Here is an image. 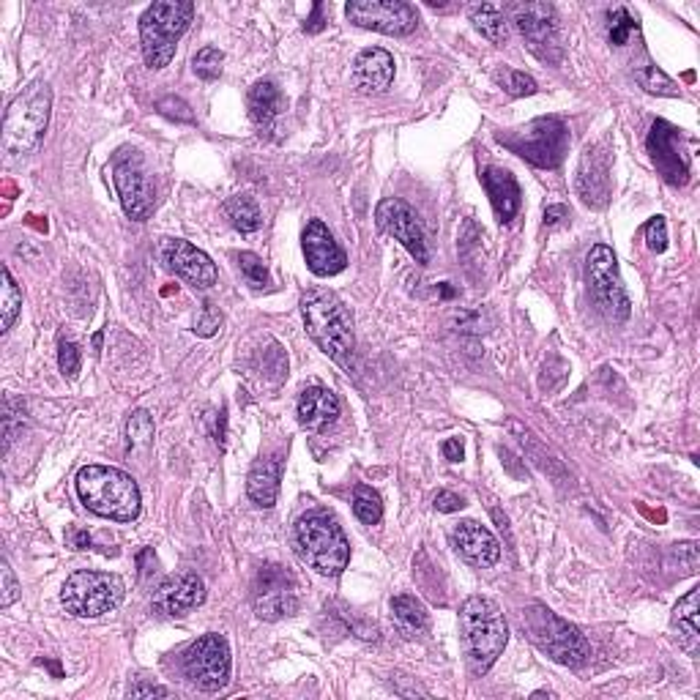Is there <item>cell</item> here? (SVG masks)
Instances as JSON below:
<instances>
[{"label":"cell","mask_w":700,"mask_h":700,"mask_svg":"<svg viewBox=\"0 0 700 700\" xmlns=\"http://www.w3.org/2000/svg\"><path fill=\"white\" fill-rule=\"evenodd\" d=\"M301 318L315 345L340 367L353 370L356 337H353V320H350L345 301L334 290L309 288L301 296Z\"/></svg>","instance_id":"6da1fadb"},{"label":"cell","mask_w":700,"mask_h":700,"mask_svg":"<svg viewBox=\"0 0 700 700\" xmlns=\"http://www.w3.org/2000/svg\"><path fill=\"white\" fill-rule=\"evenodd\" d=\"M77 495L93 515L115 523H132L140 517V487L132 476L110 465H85L77 474Z\"/></svg>","instance_id":"7a4b0ae2"},{"label":"cell","mask_w":700,"mask_h":700,"mask_svg":"<svg viewBox=\"0 0 700 700\" xmlns=\"http://www.w3.org/2000/svg\"><path fill=\"white\" fill-rule=\"evenodd\" d=\"M465 654L474 673H487L509 643V627L501 608L487 597H468L460 608Z\"/></svg>","instance_id":"3957f363"},{"label":"cell","mask_w":700,"mask_h":700,"mask_svg":"<svg viewBox=\"0 0 700 700\" xmlns=\"http://www.w3.org/2000/svg\"><path fill=\"white\" fill-rule=\"evenodd\" d=\"M296 550L301 561L318 575L337 577L350 561L348 536L342 525L329 515V512H309L296 523L293 531Z\"/></svg>","instance_id":"277c9868"},{"label":"cell","mask_w":700,"mask_h":700,"mask_svg":"<svg viewBox=\"0 0 700 700\" xmlns=\"http://www.w3.org/2000/svg\"><path fill=\"white\" fill-rule=\"evenodd\" d=\"M52 88L36 80L9 104L3 118V151L9 156L33 154L44 140L50 124Z\"/></svg>","instance_id":"5b68a950"},{"label":"cell","mask_w":700,"mask_h":700,"mask_svg":"<svg viewBox=\"0 0 700 700\" xmlns=\"http://www.w3.org/2000/svg\"><path fill=\"white\" fill-rule=\"evenodd\" d=\"M195 17V3L189 0H159L140 17V44L148 69H165L175 58L178 39L189 31Z\"/></svg>","instance_id":"8992f818"},{"label":"cell","mask_w":700,"mask_h":700,"mask_svg":"<svg viewBox=\"0 0 700 700\" xmlns=\"http://www.w3.org/2000/svg\"><path fill=\"white\" fill-rule=\"evenodd\" d=\"M495 140L525 162L542 170H556L569 151V129L556 115H542L525 126L495 134Z\"/></svg>","instance_id":"52a82bcc"},{"label":"cell","mask_w":700,"mask_h":700,"mask_svg":"<svg viewBox=\"0 0 700 700\" xmlns=\"http://www.w3.org/2000/svg\"><path fill=\"white\" fill-rule=\"evenodd\" d=\"M525 627L531 632V640L536 646L564 668H580L591 657V646H588L586 635L575 624L558 618L545 605H531L525 610Z\"/></svg>","instance_id":"ba28073f"},{"label":"cell","mask_w":700,"mask_h":700,"mask_svg":"<svg viewBox=\"0 0 700 700\" xmlns=\"http://www.w3.org/2000/svg\"><path fill=\"white\" fill-rule=\"evenodd\" d=\"M124 580L110 572L80 569L66 577L61 588V605L77 618H99L113 613L124 602Z\"/></svg>","instance_id":"9c48e42d"},{"label":"cell","mask_w":700,"mask_h":700,"mask_svg":"<svg viewBox=\"0 0 700 700\" xmlns=\"http://www.w3.org/2000/svg\"><path fill=\"white\" fill-rule=\"evenodd\" d=\"M586 277L597 307L610 320H627L632 304H629L627 290H624V282L618 274L616 252L608 244L591 247V252L586 255Z\"/></svg>","instance_id":"30bf717a"},{"label":"cell","mask_w":700,"mask_h":700,"mask_svg":"<svg viewBox=\"0 0 700 700\" xmlns=\"http://www.w3.org/2000/svg\"><path fill=\"white\" fill-rule=\"evenodd\" d=\"M186 679L203 692H219L230 684V646L225 635L208 632L184 654Z\"/></svg>","instance_id":"8fae6325"},{"label":"cell","mask_w":700,"mask_h":700,"mask_svg":"<svg viewBox=\"0 0 700 700\" xmlns=\"http://www.w3.org/2000/svg\"><path fill=\"white\" fill-rule=\"evenodd\" d=\"M512 22L520 36L528 44L539 61L558 63L561 61V36H558V17L553 6L547 3H515L512 6Z\"/></svg>","instance_id":"7c38bea8"},{"label":"cell","mask_w":700,"mask_h":700,"mask_svg":"<svg viewBox=\"0 0 700 700\" xmlns=\"http://www.w3.org/2000/svg\"><path fill=\"white\" fill-rule=\"evenodd\" d=\"M345 14L364 31L386 36H408L419 25V14L405 0H350Z\"/></svg>","instance_id":"4fadbf2b"},{"label":"cell","mask_w":700,"mask_h":700,"mask_svg":"<svg viewBox=\"0 0 700 700\" xmlns=\"http://www.w3.org/2000/svg\"><path fill=\"white\" fill-rule=\"evenodd\" d=\"M255 613L263 621H279V618L293 616L299 610V586L296 577L290 575L285 567L277 564H266L258 572L255 580Z\"/></svg>","instance_id":"5bb4252c"},{"label":"cell","mask_w":700,"mask_h":700,"mask_svg":"<svg viewBox=\"0 0 700 700\" xmlns=\"http://www.w3.org/2000/svg\"><path fill=\"white\" fill-rule=\"evenodd\" d=\"M375 222L381 227L386 236H392L394 241H400L402 247L411 252V258L416 263H430V249L424 241V230L419 225V217L408 203H402L397 197H386L375 208Z\"/></svg>","instance_id":"9a60e30c"},{"label":"cell","mask_w":700,"mask_h":700,"mask_svg":"<svg viewBox=\"0 0 700 700\" xmlns=\"http://www.w3.org/2000/svg\"><path fill=\"white\" fill-rule=\"evenodd\" d=\"M649 156L657 173L670 186H684L690 181V156L681 143V132L668 121H654L649 132Z\"/></svg>","instance_id":"2e32d148"},{"label":"cell","mask_w":700,"mask_h":700,"mask_svg":"<svg viewBox=\"0 0 700 700\" xmlns=\"http://www.w3.org/2000/svg\"><path fill=\"white\" fill-rule=\"evenodd\" d=\"M113 181L126 217L134 222H145L154 214L156 192L137 159H121L113 170Z\"/></svg>","instance_id":"e0dca14e"},{"label":"cell","mask_w":700,"mask_h":700,"mask_svg":"<svg viewBox=\"0 0 700 700\" xmlns=\"http://www.w3.org/2000/svg\"><path fill=\"white\" fill-rule=\"evenodd\" d=\"M162 258H165L170 271H175L178 277H184L195 288L208 290L217 285V266L211 263L206 252L192 247L184 238H165L162 241Z\"/></svg>","instance_id":"ac0fdd59"},{"label":"cell","mask_w":700,"mask_h":700,"mask_svg":"<svg viewBox=\"0 0 700 700\" xmlns=\"http://www.w3.org/2000/svg\"><path fill=\"white\" fill-rule=\"evenodd\" d=\"M301 247H304L309 271L315 277H337L348 266L345 249L334 241L331 230L320 219H309L301 233Z\"/></svg>","instance_id":"d6986e66"},{"label":"cell","mask_w":700,"mask_h":700,"mask_svg":"<svg viewBox=\"0 0 700 700\" xmlns=\"http://www.w3.org/2000/svg\"><path fill=\"white\" fill-rule=\"evenodd\" d=\"M203 602H206V583H203V577L192 575V572L167 577L165 583L154 591V610L167 618L186 616L189 610L200 608Z\"/></svg>","instance_id":"ffe728a7"},{"label":"cell","mask_w":700,"mask_h":700,"mask_svg":"<svg viewBox=\"0 0 700 700\" xmlns=\"http://www.w3.org/2000/svg\"><path fill=\"white\" fill-rule=\"evenodd\" d=\"M577 195L588 208H605L610 200V154L591 145L577 167Z\"/></svg>","instance_id":"44dd1931"},{"label":"cell","mask_w":700,"mask_h":700,"mask_svg":"<svg viewBox=\"0 0 700 700\" xmlns=\"http://www.w3.org/2000/svg\"><path fill=\"white\" fill-rule=\"evenodd\" d=\"M452 545L460 556L479 569H490L501 561V545L490 528L476 520H465L452 531Z\"/></svg>","instance_id":"7402d4cb"},{"label":"cell","mask_w":700,"mask_h":700,"mask_svg":"<svg viewBox=\"0 0 700 700\" xmlns=\"http://www.w3.org/2000/svg\"><path fill=\"white\" fill-rule=\"evenodd\" d=\"M350 80L361 93H383L394 80V58L381 47L359 52V58L353 61Z\"/></svg>","instance_id":"603a6c76"},{"label":"cell","mask_w":700,"mask_h":700,"mask_svg":"<svg viewBox=\"0 0 700 700\" xmlns=\"http://www.w3.org/2000/svg\"><path fill=\"white\" fill-rule=\"evenodd\" d=\"M482 184L490 203H493L498 222L501 225L512 222L517 211H520V186H517L515 175L504 170V167H487L482 173Z\"/></svg>","instance_id":"cb8c5ba5"},{"label":"cell","mask_w":700,"mask_h":700,"mask_svg":"<svg viewBox=\"0 0 700 700\" xmlns=\"http://www.w3.org/2000/svg\"><path fill=\"white\" fill-rule=\"evenodd\" d=\"M340 400L331 389L323 386H309L299 397V422L312 433H320L340 419Z\"/></svg>","instance_id":"d4e9b609"},{"label":"cell","mask_w":700,"mask_h":700,"mask_svg":"<svg viewBox=\"0 0 700 700\" xmlns=\"http://www.w3.org/2000/svg\"><path fill=\"white\" fill-rule=\"evenodd\" d=\"M279 113H282V93H279L277 83L260 80V83L252 85V91H249V118H252V124L258 126L260 134H271Z\"/></svg>","instance_id":"484cf974"},{"label":"cell","mask_w":700,"mask_h":700,"mask_svg":"<svg viewBox=\"0 0 700 700\" xmlns=\"http://www.w3.org/2000/svg\"><path fill=\"white\" fill-rule=\"evenodd\" d=\"M247 495L252 504H258L260 509H271L277 504L279 495V460L274 457H263L252 465V471L247 476Z\"/></svg>","instance_id":"4316f807"},{"label":"cell","mask_w":700,"mask_h":700,"mask_svg":"<svg viewBox=\"0 0 700 700\" xmlns=\"http://www.w3.org/2000/svg\"><path fill=\"white\" fill-rule=\"evenodd\" d=\"M392 616L394 624L408 638H422V635H427V629H430V616H427L424 605L416 597H408V594H400V597L392 599Z\"/></svg>","instance_id":"83f0119b"},{"label":"cell","mask_w":700,"mask_h":700,"mask_svg":"<svg viewBox=\"0 0 700 700\" xmlns=\"http://www.w3.org/2000/svg\"><path fill=\"white\" fill-rule=\"evenodd\" d=\"M698 602H700V588H692L690 594L681 599L679 605H676V610H673V627L679 629V643L687 651H695L700 643Z\"/></svg>","instance_id":"f1b7e54d"},{"label":"cell","mask_w":700,"mask_h":700,"mask_svg":"<svg viewBox=\"0 0 700 700\" xmlns=\"http://www.w3.org/2000/svg\"><path fill=\"white\" fill-rule=\"evenodd\" d=\"M468 17L474 22V28L482 33L487 42L504 44L509 39V28H506V17L501 14L498 6L493 3H476L468 9Z\"/></svg>","instance_id":"f546056e"},{"label":"cell","mask_w":700,"mask_h":700,"mask_svg":"<svg viewBox=\"0 0 700 700\" xmlns=\"http://www.w3.org/2000/svg\"><path fill=\"white\" fill-rule=\"evenodd\" d=\"M225 217L230 219V225L236 227L238 233H258L263 227V214H260L255 197L249 195H233L225 203Z\"/></svg>","instance_id":"4dcf8cb0"},{"label":"cell","mask_w":700,"mask_h":700,"mask_svg":"<svg viewBox=\"0 0 700 700\" xmlns=\"http://www.w3.org/2000/svg\"><path fill=\"white\" fill-rule=\"evenodd\" d=\"M3 285H0V331H9L22 309V290L11 277L9 268H3Z\"/></svg>","instance_id":"1f68e13d"},{"label":"cell","mask_w":700,"mask_h":700,"mask_svg":"<svg viewBox=\"0 0 700 700\" xmlns=\"http://www.w3.org/2000/svg\"><path fill=\"white\" fill-rule=\"evenodd\" d=\"M509 430L517 435V441L523 443L528 452L536 457V465L542 468V471H547V474H556L561 476V463H558L556 457H550V452L545 454V446L536 441V435L528 430V427H523V424L517 422V419H509Z\"/></svg>","instance_id":"d6a6232c"},{"label":"cell","mask_w":700,"mask_h":700,"mask_svg":"<svg viewBox=\"0 0 700 700\" xmlns=\"http://www.w3.org/2000/svg\"><path fill=\"white\" fill-rule=\"evenodd\" d=\"M353 512L364 525H378L383 517V501L381 495L375 493L367 484H359L353 490Z\"/></svg>","instance_id":"836d02e7"},{"label":"cell","mask_w":700,"mask_h":700,"mask_svg":"<svg viewBox=\"0 0 700 700\" xmlns=\"http://www.w3.org/2000/svg\"><path fill=\"white\" fill-rule=\"evenodd\" d=\"M635 80H638V85L643 91L657 93V96H670V99L681 96L679 85L673 83L668 74L662 72V69H657V66H643V69H638V72H635Z\"/></svg>","instance_id":"e575fe53"},{"label":"cell","mask_w":700,"mask_h":700,"mask_svg":"<svg viewBox=\"0 0 700 700\" xmlns=\"http://www.w3.org/2000/svg\"><path fill=\"white\" fill-rule=\"evenodd\" d=\"M154 419L148 411H134L126 422V438L129 449H148L154 443Z\"/></svg>","instance_id":"d590c367"},{"label":"cell","mask_w":700,"mask_h":700,"mask_svg":"<svg viewBox=\"0 0 700 700\" xmlns=\"http://www.w3.org/2000/svg\"><path fill=\"white\" fill-rule=\"evenodd\" d=\"M222 63H225V52L219 50V47H203V50L192 58V69H195V74L200 80L214 83L219 74H222Z\"/></svg>","instance_id":"8d00e7d4"},{"label":"cell","mask_w":700,"mask_h":700,"mask_svg":"<svg viewBox=\"0 0 700 700\" xmlns=\"http://www.w3.org/2000/svg\"><path fill=\"white\" fill-rule=\"evenodd\" d=\"M632 33H638V20L629 14L624 6H618V9H613L608 14V36L610 42L618 44V47H624V44L629 42V36Z\"/></svg>","instance_id":"74e56055"},{"label":"cell","mask_w":700,"mask_h":700,"mask_svg":"<svg viewBox=\"0 0 700 700\" xmlns=\"http://www.w3.org/2000/svg\"><path fill=\"white\" fill-rule=\"evenodd\" d=\"M495 80L504 85V91L509 93V96H534L536 91H539V85H536V80L531 77V74L525 72H515V69H504V72L495 74Z\"/></svg>","instance_id":"f35d334b"},{"label":"cell","mask_w":700,"mask_h":700,"mask_svg":"<svg viewBox=\"0 0 700 700\" xmlns=\"http://www.w3.org/2000/svg\"><path fill=\"white\" fill-rule=\"evenodd\" d=\"M238 263H241V274L247 277V282L252 285V288H266L268 268L258 255H252V252H241V255H238Z\"/></svg>","instance_id":"ab89813d"},{"label":"cell","mask_w":700,"mask_h":700,"mask_svg":"<svg viewBox=\"0 0 700 700\" xmlns=\"http://www.w3.org/2000/svg\"><path fill=\"white\" fill-rule=\"evenodd\" d=\"M80 348L74 345V342L69 340H61V345H58V367H61V372L66 375V378H77L80 375Z\"/></svg>","instance_id":"60d3db41"},{"label":"cell","mask_w":700,"mask_h":700,"mask_svg":"<svg viewBox=\"0 0 700 700\" xmlns=\"http://www.w3.org/2000/svg\"><path fill=\"white\" fill-rule=\"evenodd\" d=\"M219 326H222V312H219L214 304H203V309H200V318L195 320V334L197 337H214L219 331Z\"/></svg>","instance_id":"b9f144b4"},{"label":"cell","mask_w":700,"mask_h":700,"mask_svg":"<svg viewBox=\"0 0 700 700\" xmlns=\"http://www.w3.org/2000/svg\"><path fill=\"white\" fill-rule=\"evenodd\" d=\"M646 233V244H649L651 252H665L668 249V225H665V217H651L649 225L643 227Z\"/></svg>","instance_id":"7bdbcfd3"},{"label":"cell","mask_w":700,"mask_h":700,"mask_svg":"<svg viewBox=\"0 0 700 700\" xmlns=\"http://www.w3.org/2000/svg\"><path fill=\"white\" fill-rule=\"evenodd\" d=\"M156 110L165 115V118H170V121H181V124H192V121H195V115H192V110H189V104L181 102V99H175V96H165L162 102L156 104Z\"/></svg>","instance_id":"ee69618b"},{"label":"cell","mask_w":700,"mask_h":700,"mask_svg":"<svg viewBox=\"0 0 700 700\" xmlns=\"http://www.w3.org/2000/svg\"><path fill=\"white\" fill-rule=\"evenodd\" d=\"M0 577H3V597H0V608H11L14 599L20 597V586H17V577L11 572V564L3 558L0 564Z\"/></svg>","instance_id":"f6af8a7d"},{"label":"cell","mask_w":700,"mask_h":700,"mask_svg":"<svg viewBox=\"0 0 700 700\" xmlns=\"http://www.w3.org/2000/svg\"><path fill=\"white\" fill-rule=\"evenodd\" d=\"M465 506V498L457 493H449V490H443V493L435 495V509L438 512H443V515H452V512H460Z\"/></svg>","instance_id":"bcb514c9"},{"label":"cell","mask_w":700,"mask_h":700,"mask_svg":"<svg viewBox=\"0 0 700 700\" xmlns=\"http://www.w3.org/2000/svg\"><path fill=\"white\" fill-rule=\"evenodd\" d=\"M129 695L132 698H173V690H167V687H159V684H134L132 690H129Z\"/></svg>","instance_id":"7dc6e473"},{"label":"cell","mask_w":700,"mask_h":700,"mask_svg":"<svg viewBox=\"0 0 700 700\" xmlns=\"http://www.w3.org/2000/svg\"><path fill=\"white\" fill-rule=\"evenodd\" d=\"M676 547H679V558H684V564H687V572L695 575L698 572V542H684Z\"/></svg>","instance_id":"c3c4849f"},{"label":"cell","mask_w":700,"mask_h":700,"mask_svg":"<svg viewBox=\"0 0 700 700\" xmlns=\"http://www.w3.org/2000/svg\"><path fill=\"white\" fill-rule=\"evenodd\" d=\"M323 3H315L312 6V17H309L307 22H304V33H309V36H315V33H320L323 28H326V17H323Z\"/></svg>","instance_id":"681fc988"},{"label":"cell","mask_w":700,"mask_h":700,"mask_svg":"<svg viewBox=\"0 0 700 700\" xmlns=\"http://www.w3.org/2000/svg\"><path fill=\"white\" fill-rule=\"evenodd\" d=\"M137 567H140V577H143V580H148V577L154 575L156 567H159V561H156L154 550H148V547H145L143 553L137 556Z\"/></svg>","instance_id":"f907efd6"},{"label":"cell","mask_w":700,"mask_h":700,"mask_svg":"<svg viewBox=\"0 0 700 700\" xmlns=\"http://www.w3.org/2000/svg\"><path fill=\"white\" fill-rule=\"evenodd\" d=\"M443 457L449 460V463H460L465 457V446L460 438H449V441H443Z\"/></svg>","instance_id":"816d5d0a"},{"label":"cell","mask_w":700,"mask_h":700,"mask_svg":"<svg viewBox=\"0 0 700 700\" xmlns=\"http://www.w3.org/2000/svg\"><path fill=\"white\" fill-rule=\"evenodd\" d=\"M569 217L567 206H547L545 208V225H558L561 219Z\"/></svg>","instance_id":"f5cc1de1"},{"label":"cell","mask_w":700,"mask_h":700,"mask_svg":"<svg viewBox=\"0 0 700 700\" xmlns=\"http://www.w3.org/2000/svg\"><path fill=\"white\" fill-rule=\"evenodd\" d=\"M91 545L93 539L88 531H77V534H74V547H77V550H91Z\"/></svg>","instance_id":"db71d44e"},{"label":"cell","mask_w":700,"mask_h":700,"mask_svg":"<svg viewBox=\"0 0 700 700\" xmlns=\"http://www.w3.org/2000/svg\"><path fill=\"white\" fill-rule=\"evenodd\" d=\"M441 296L443 299H452L454 296V288H449V282H443L441 285Z\"/></svg>","instance_id":"11a10c76"},{"label":"cell","mask_w":700,"mask_h":700,"mask_svg":"<svg viewBox=\"0 0 700 700\" xmlns=\"http://www.w3.org/2000/svg\"><path fill=\"white\" fill-rule=\"evenodd\" d=\"M93 348H96V350L102 348V331H99V334H96V337H93Z\"/></svg>","instance_id":"9f6ffc18"}]
</instances>
